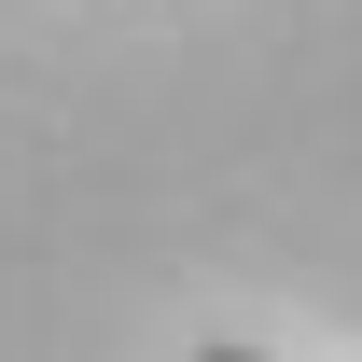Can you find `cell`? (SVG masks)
<instances>
[{"label": "cell", "mask_w": 362, "mask_h": 362, "mask_svg": "<svg viewBox=\"0 0 362 362\" xmlns=\"http://www.w3.org/2000/svg\"><path fill=\"white\" fill-rule=\"evenodd\" d=\"M195 362H265V349H195Z\"/></svg>", "instance_id": "1"}]
</instances>
